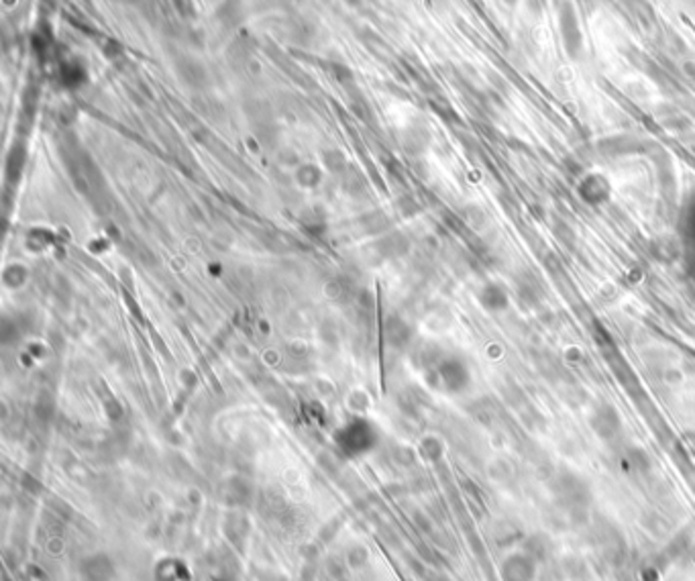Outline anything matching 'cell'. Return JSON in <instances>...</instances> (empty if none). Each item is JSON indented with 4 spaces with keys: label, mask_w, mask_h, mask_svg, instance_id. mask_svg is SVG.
<instances>
[{
    "label": "cell",
    "mask_w": 695,
    "mask_h": 581,
    "mask_svg": "<svg viewBox=\"0 0 695 581\" xmlns=\"http://www.w3.org/2000/svg\"><path fill=\"white\" fill-rule=\"evenodd\" d=\"M626 463H628V467H634L636 472H647L651 467V459L642 449H628L626 451Z\"/></svg>",
    "instance_id": "4"
},
{
    "label": "cell",
    "mask_w": 695,
    "mask_h": 581,
    "mask_svg": "<svg viewBox=\"0 0 695 581\" xmlns=\"http://www.w3.org/2000/svg\"><path fill=\"white\" fill-rule=\"evenodd\" d=\"M653 249H656L654 255L658 259H663V261H671L679 253L673 239H661V241H656V243H653Z\"/></svg>",
    "instance_id": "5"
},
{
    "label": "cell",
    "mask_w": 695,
    "mask_h": 581,
    "mask_svg": "<svg viewBox=\"0 0 695 581\" xmlns=\"http://www.w3.org/2000/svg\"><path fill=\"white\" fill-rule=\"evenodd\" d=\"M518 298L528 304H536L543 298V288L541 281L536 280L532 274H524V278H518Z\"/></svg>",
    "instance_id": "3"
},
{
    "label": "cell",
    "mask_w": 695,
    "mask_h": 581,
    "mask_svg": "<svg viewBox=\"0 0 695 581\" xmlns=\"http://www.w3.org/2000/svg\"><path fill=\"white\" fill-rule=\"evenodd\" d=\"M620 427H622L620 425V416H618L616 408H611L610 404H602L600 408L593 410V414H591V429H593V432L597 436L610 441V439H614L620 432Z\"/></svg>",
    "instance_id": "1"
},
{
    "label": "cell",
    "mask_w": 695,
    "mask_h": 581,
    "mask_svg": "<svg viewBox=\"0 0 695 581\" xmlns=\"http://www.w3.org/2000/svg\"><path fill=\"white\" fill-rule=\"evenodd\" d=\"M504 581H532L534 580V559L528 555H512L502 565Z\"/></svg>",
    "instance_id": "2"
}]
</instances>
